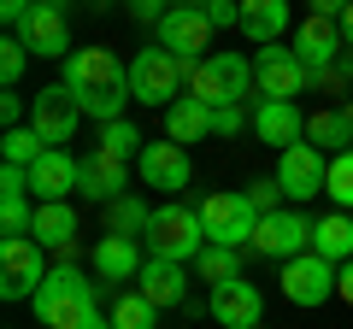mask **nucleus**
<instances>
[{
	"instance_id": "nucleus-1",
	"label": "nucleus",
	"mask_w": 353,
	"mask_h": 329,
	"mask_svg": "<svg viewBox=\"0 0 353 329\" xmlns=\"http://www.w3.org/2000/svg\"><path fill=\"white\" fill-rule=\"evenodd\" d=\"M88 312H101V282H83L77 265H53L36 288V317L48 329H83Z\"/></svg>"
},
{
	"instance_id": "nucleus-2",
	"label": "nucleus",
	"mask_w": 353,
	"mask_h": 329,
	"mask_svg": "<svg viewBox=\"0 0 353 329\" xmlns=\"http://www.w3.org/2000/svg\"><path fill=\"white\" fill-rule=\"evenodd\" d=\"M141 247H148V259H171V265H194V259L206 253V224H201V206H153V224L148 235H141Z\"/></svg>"
},
{
	"instance_id": "nucleus-3",
	"label": "nucleus",
	"mask_w": 353,
	"mask_h": 329,
	"mask_svg": "<svg viewBox=\"0 0 353 329\" xmlns=\"http://www.w3.org/2000/svg\"><path fill=\"white\" fill-rule=\"evenodd\" d=\"M201 106H241L253 94V59H241V53H206L201 65L189 71V89Z\"/></svg>"
},
{
	"instance_id": "nucleus-4",
	"label": "nucleus",
	"mask_w": 353,
	"mask_h": 329,
	"mask_svg": "<svg viewBox=\"0 0 353 329\" xmlns=\"http://www.w3.org/2000/svg\"><path fill=\"white\" fill-rule=\"evenodd\" d=\"M189 71L194 65L189 59H176L171 47H141L136 59H130V94H136L141 106H171V100H183L176 89H189Z\"/></svg>"
},
{
	"instance_id": "nucleus-5",
	"label": "nucleus",
	"mask_w": 353,
	"mask_h": 329,
	"mask_svg": "<svg viewBox=\"0 0 353 329\" xmlns=\"http://www.w3.org/2000/svg\"><path fill=\"white\" fill-rule=\"evenodd\" d=\"M48 247L36 235H0V300H36V288L48 282Z\"/></svg>"
},
{
	"instance_id": "nucleus-6",
	"label": "nucleus",
	"mask_w": 353,
	"mask_h": 329,
	"mask_svg": "<svg viewBox=\"0 0 353 329\" xmlns=\"http://www.w3.org/2000/svg\"><path fill=\"white\" fill-rule=\"evenodd\" d=\"M201 224H206V241H218V247H248L253 229H259V212H253L248 189H218L201 200Z\"/></svg>"
},
{
	"instance_id": "nucleus-7",
	"label": "nucleus",
	"mask_w": 353,
	"mask_h": 329,
	"mask_svg": "<svg viewBox=\"0 0 353 329\" xmlns=\"http://www.w3.org/2000/svg\"><path fill=\"white\" fill-rule=\"evenodd\" d=\"M248 253L277 259V265H289V259L312 253V217H301L294 206H283V212L259 217V229H253V241H248Z\"/></svg>"
},
{
	"instance_id": "nucleus-8",
	"label": "nucleus",
	"mask_w": 353,
	"mask_h": 329,
	"mask_svg": "<svg viewBox=\"0 0 353 329\" xmlns=\"http://www.w3.org/2000/svg\"><path fill=\"white\" fill-rule=\"evenodd\" d=\"M306 83H312V71L301 65V53L294 47H259L253 53V89H259V100H294V94H306Z\"/></svg>"
},
{
	"instance_id": "nucleus-9",
	"label": "nucleus",
	"mask_w": 353,
	"mask_h": 329,
	"mask_svg": "<svg viewBox=\"0 0 353 329\" xmlns=\"http://www.w3.org/2000/svg\"><path fill=\"white\" fill-rule=\"evenodd\" d=\"M83 100H77L65 83H48V89H36V100H30V129H36L48 147H65V141L77 136V124H83Z\"/></svg>"
},
{
	"instance_id": "nucleus-10",
	"label": "nucleus",
	"mask_w": 353,
	"mask_h": 329,
	"mask_svg": "<svg viewBox=\"0 0 353 329\" xmlns=\"http://www.w3.org/2000/svg\"><path fill=\"white\" fill-rule=\"evenodd\" d=\"M71 94H101V89H118L130 83V65L118 59L112 47H71L65 53V76H59Z\"/></svg>"
},
{
	"instance_id": "nucleus-11",
	"label": "nucleus",
	"mask_w": 353,
	"mask_h": 329,
	"mask_svg": "<svg viewBox=\"0 0 353 329\" xmlns=\"http://www.w3.org/2000/svg\"><path fill=\"white\" fill-rule=\"evenodd\" d=\"M277 182L289 200H318L330 182V153H318L312 141H294V147L277 153Z\"/></svg>"
},
{
	"instance_id": "nucleus-12",
	"label": "nucleus",
	"mask_w": 353,
	"mask_h": 329,
	"mask_svg": "<svg viewBox=\"0 0 353 329\" xmlns=\"http://www.w3.org/2000/svg\"><path fill=\"white\" fill-rule=\"evenodd\" d=\"M336 277H341V265H330L318 253H301V259L283 265V300L289 306H324V300H336Z\"/></svg>"
},
{
	"instance_id": "nucleus-13",
	"label": "nucleus",
	"mask_w": 353,
	"mask_h": 329,
	"mask_svg": "<svg viewBox=\"0 0 353 329\" xmlns=\"http://www.w3.org/2000/svg\"><path fill=\"white\" fill-rule=\"evenodd\" d=\"M136 171H141V182L148 189H165V194H183L189 189V177H194V164H189V147L183 141H148L141 147V159H136Z\"/></svg>"
},
{
	"instance_id": "nucleus-14",
	"label": "nucleus",
	"mask_w": 353,
	"mask_h": 329,
	"mask_svg": "<svg viewBox=\"0 0 353 329\" xmlns=\"http://www.w3.org/2000/svg\"><path fill=\"white\" fill-rule=\"evenodd\" d=\"M88 265H94L101 282H112V288H136L141 265H148V247H141L136 235H101L94 253H88Z\"/></svg>"
},
{
	"instance_id": "nucleus-15",
	"label": "nucleus",
	"mask_w": 353,
	"mask_h": 329,
	"mask_svg": "<svg viewBox=\"0 0 353 329\" xmlns=\"http://www.w3.org/2000/svg\"><path fill=\"white\" fill-rule=\"evenodd\" d=\"M206 41H212V24H206L201 6H171V12L159 18V47H171L176 59L201 65L206 59Z\"/></svg>"
},
{
	"instance_id": "nucleus-16",
	"label": "nucleus",
	"mask_w": 353,
	"mask_h": 329,
	"mask_svg": "<svg viewBox=\"0 0 353 329\" xmlns=\"http://www.w3.org/2000/svg\"><path fill=\"white\" fill-rule=\"evenodd\" d=\"M71 12H59V6H48V0H36V12L24 18V24L12 30L18 41H24L36 59H65L71 53V24H65Z\"/></svg>"
},
{
	"instance_id": "nucleus-17",
	"label": "nucleus",
	"mask_w": 353,
	"mask_h": 329,
	"mask_svg": "<svg viewBox=\"0 0 353 329\" xmlns=\"http://www.w3.org/2000/svg\"><path fill=\"white\" fill-rule=\"evenodd\" d=\"M83 189V159L65 147H48L36 164H30V194L36 200H71Z\"/></svg>"
},
{
	"instance_id": "nucleus-18",
	"label": "nucleus",
	"mask_w": 353,
	"mask_h": 329,
	"mask_svg": "<svg viewBox=\"0 0 353 329\" xmlns=\"http://www.w3.org/2000/svg\"><path fill=\"white\" fill-rule=\"evenodd\" d=\"M206 312L218 317V329H259L265 323V294L253 288V282H218L212 300H206Z\"/></svg>"
},
{
	"instance_id": "nucleus-19",
	"label": "nucleus",
	"mask_w": 353,
	"mask_h": 329,
	"mask_svg": "<svg viewBox=\"0 0 353 329\" xmlns=\"http://www.w3.org/2000/svg\"><path fill=\"white\" fill-rule=\"evenodd\" d=\"M341 47H347V41H341V24H336V18H318V12H312L301 30H294V53H301V65H306L312 76H324L330 65L341 59Z\"/></svg>"
},
{
	"instance_id": "nucleus-20",
	"label": "nucleus",
	"mask_w": 353,
	"mask_h": 329,
	"mask_svg": "<svg viewBox=\"0 0 353 329\" xmlns=\"http://www.w3.org/2000/svg\"><path fill=\"white\" fill-rule=\"evenodd\" d=\"M253 136L265 141V147H294V141H306V118L294 100H259L253 106Z\"/></svg>"
},
{
	"instance_id": "nucleus-21",
	"label": "nucleus",
	"mask_w": 353,
	"mask_h": 329,
	"mask_svg": "<svg viewBox=\"0 0 353 329\" xmlns=\"http://www.w3.org/2000/svg\"><path fill=\"white\" fill-rule=\"evenodd\" d=\"M83 200H101V206H112L118 194H130V164L124 159H112V153H83Z\"/></svg>"
},
{
	"instance_id": "nucleus-22",
	"label": "nucleus",
	"mask_w": 353,
	"mask_h": 329,
	"mask_svg": "<svg viewBox=\"0 0 353 329\" xmlns=\"http://www.w3.org/2000/svg\"><path fill=\"white\" fill-rule=\"evenodd\" d=\"M294 24L289 0H241V36L253 41V47H271V41H283V30Z\"/></svg>"
},
{
	"instance_id": "nucleus-23",
	"label": "nucleus",
	"mask_w": 353,
	"mask_h": 329,
	"mask_svg": "<svg viewBox=\"0 0 353 329\" xmlns=\"http://www.w3.org/2000/svg\"><path fill=\"white\" fill-rule=\"evenodd\" d=\"M189 265H171V259H148L141 265V277H136V288L148 294L153 306H183L189 300V277H183Z\"/></svg>"
},
{
	"instance_id": "nucleus-24",
	"label": "nucleus",
	"mask_w": 353,
	"mask_h": 329,
	"mask_svg": "<svg viewBox=\"0 0 353 329\" xmlns=\"http://www.w3.org/2000/svg\"><path fill=\"white\" fill-rule=\"evenodd\" d=\"M165 136L183 141V147H189V141H206V136H212V106H201L194 94L171 100V106H165Z\"/></svg>"
},
{
	"instance_id": "nucleus-25",
	"label": "nucleus",
	"mask_w": 353,
	"mask_h": 329,
	"mask_svg": "<svg viewBox=\"0 0 353 329\" xmlns=\"http://www.w3.org/2000/svg\"><path fill=\"white\" fill-rule=\"evenodd\" d=\"M312 253L330 259V265H347L353 259V217L347 212H324L312 224Z\"/></svg>"
},
{
	"instance_id": "nucleus-26",
	"label": "nucleus",
	"mask_w": 353,
	"mask_h": 329,
	"mask_svg": "<svg viewBox=\"0 0 353 329\" xmlns=\"http://www.w3.org/2000/svg\"><path fill=\"white\" fill-rule=\"evenodd\" d=\"M30 235L48 247V253H59L65 241H77V206L71 200H41L36 206V229Z\"/></svg>"
},
{
	"instance_id": "nucleus-27",
	"label": "nucleus",
	"mask_w": 353,
	"mask_h": 329,
	"mask_svg": "<svg viewBox=\"0 0 353 329\" xmlns=\"http://www.w3.org/2000/svg\"><path fill=\"white\" fill-rule=\"evenodd\" d=\"M306 141H312L318 153H330V159L347 153L353 147V112H347V106H341V112H312V118H306Z\"/></svg>"
},
{
	"instance_id": "nucleus-28",
	"label": "nucleus",
	"mask_w": 353,
	"mask_h": 329,
	"mask_svg": "<svg viewBox=\"0 0 353 329\" xmlns=\"http://www.w3.org/2000/svg\"><path fill=\"white\" fill-rule=\"evenodd\" d=\"M148 224H153V206L141 200V194H118L112 206H106V235H148Z\"/></svg>"
},
{
	"instance_id": "nucleus-29",
	"label": "nucleus",
	"mask_w": 353,
	"mask_h": 329,
	"mask_svg": "<svg viewBox=\"0 0 353 329\" xmlns=\"http://www.w3.org/2000/svg\"><path fill=\"white\" fill-rule=\"evenodd\" d=\"M241 253H248V247H218V241H206V253L194 259V270H201V282H236L241 277Z\"/></svg>"
},
{
	"instance_id": "nucleus-30",
	"label": "nucleus",
	"mask_w": 353,
	"mask_h": 329,
	"mask_svg": "<svg viewBox=\"0 0 353 329\" xmlns=\"http://www.w3.org/2000/svg\"><path fill=\"white\" fill-rule=\"evenodd\" d=\"M153 317H159V306H153L141 288H124L112 300V329H153Z\"/></svg>"
},
{
	"instance_id": "nucleus-31",
	"label": "nucleus",
	"mask_w": 353,
	"mask_h": 329,
	"mask_svg": "<svg viewBox=\"0 0 353 329\" xmlns=\"http://www.w3.org/2000/svg\"><path fill=\"white\" fill-rule=\"evenodd\" d=\"M141 147H148V141H141V129L136 124H124V118H118V124H101V153H112V159H141Z\"/></svg>"
},
{
	"instance_id": "nucleus-32",
	"label": "nucleus",
	"mask_w": 353,
	"mask_h": 329,
	"mask_svg": "<svg viewBox=\"0 0 353 329\" xmlns=\"http://www.w3.org/2000/svg\"><path fill=\"white\" fill-rule=\"evenodd\" d=\"M0 153H6V164H24V171H30V164L48 153V141L24 124V129H6V136H0Z\"/></svg>"
},
{
	"instance_id": "nucleus-33",
	"label": "nucleus",
	"mask_w": 353,
	"mask_h": 329,
	"mask_svg": "<svg viewBox=\"0 0 353 329\" xmlns=\"http://www.w3.org/2000/svg\"><path fill=\"white\" fill-rule=\"evenodd\" d=\"M324 194L336 200V212H353V147L330 159V182H324Z\"/></svg>"
},
{
	"instance_id": "nucleus-34",
	"label": "nucleus",
	"mask_w": 353,
	"mask_h": 329,
	"mask_svg": "<svg viewBox=\"0 0 353 329\" xmlns=\"http://www.w3.org/2000/svg\"><path fill=\"white\" fill-rule=\"evenodd\" d=\"M30 59H36V53H30L18 36H6V41H0V83H6V89H18V83H24V71H30Z\"/></svg>"
},
{
	"instance_id": "nucleus-35",
	"label": "nucleus",
	"mask_w": 353,
	"mask_h": 329,
	"mask_svg": "<svg viewBox=\"0 0 353 329\" xmlns=\"http://www.w3.org/2000/svg\"><path fill=\"white\" fill-rule=\"evenodd\" d=\"M248 200H253V212H259V217H271V212H283L289 194H283L277 177H259V182H248Z\"/></svg>"
},
{
	"instance_id": "nucleus-36",
	"label": "nucleus",
	"mask_w": 353,
	"mask_h": 329,
	"mask_svg": "<svg viewBox=\"0 0 353 329\" xmlns=\"http://www.w3.org/2000/svg\"><path fill=\"white\" fill-rule=\"evenodd\" d=\"M201 12L212 30H230V24L241 30V0H201Z\"/></svg>"
},
{
	"instance_id": "nucleus-37",
	"label": "nucleus",
	"mask_w": 353,
	"mask_h": 329,
	"mask_svg": "<svg viewBox=\"0 0 353 329\" xmlns=\"http://www.w3.org/2000/svg\"><path fill=\"white\" fill-rule=\"evenodd\" d=\"M0 124H6V129H24V124H30V100H24L18 89L0 94Z\"/></svg>"
},
{
	"instance_id": "nucleus-38",
	"label": "nucleus",
	"mask_w": 353,
	"mask_h": 329,
	"mask_svg": "<svg viewBox=\"0 0 353 329\" xmlns=\"http://www.w3.org/2000/svg\"><path fill=\"white\" fill-rule=\"evenodd\" d=\"M241 124H253V118L241 112V106H212V136H218V141H230Z\"/></svg>"
},
{
	"instance_id": "nucleus-39",
	"label": "nucleus",
	"mask_w": 353,
	"mask_h": 329,
	"mask_svg": "<svg viewBox=\"0 0 353 329\" xmlns=\"http://www.w3.org/2000/svg\"><path fill=\"white\" fill-rule=\"evenodd\" d=\"M171 6H176V0H130V18H136V24H153V30H159V18L171 12Z\"/></svg>"
},
{
	"instance_id": "nucleus-40",
	"label": "nucleus",
	"mask_w": 353,
	"mask_h": 329,
	"mask_svg": "<svg viewBox=\"0 0 353 329\" xmlns=\"http://www.w3.org/2000/svg\"><path fill=\"white\" fill-rule=\"evenodd\" d=\"M30 12H36V0H0V18H6V24H12V30L24 24Z\"/></svg>"
},
{
	"instance_id": "nucleus-41",
	"label": "nucleus",
	"mask_w": 353,
	"mask_h": 329,
	"mask_svg": "<svg viewBox=\"0 0 353 329\" xmlns=\"http://www.w3.org/2000/svg\"><path fill=\"white\" fill-rule=\"evenodd\" d=\"M306 6H312L318 18H341V12H347V6H353V0H306Z\"/></svg>"
},
{
	"instance_id": "nucleus-42",
	"label": "nucleus",
	"mask_w": 353,
	"mask_h": 329,
	"mask_svg": "<svg viewBox=\"0 0 353 329\" xmlns=\"http://www.w3.org/2000/svg\"><path fill=\"white\" fill-rule=\"evenodd\" d=\"M336 300H347V306H353V259L341 265V277H336Z\"/></svg>"
},
{
	"instance_id": "nucleus-43",
	"label": "nucleus",
	"mask_w": 353,
	"mask_h": 329,
	"mask_svg": "<svg viewBox=\"0 0 353 329\" xmlns=\"http://www.w3.org/2000/svg\"><path fill=\"white\" fill-rule=\"evenodd\" d=\"M336 24H341V41H347V47H353V6H347V12L336 18Z\"/></svg>"
},
{
	"instance_id": "nucleus-44",
	"label": "nucleus",
	"mask_w": 353,
	"mask_h": 329,
	"mask_svg": "<svg viewBox=\"0 0 353 329\" xmlns=\"http://www.w3.org/2000/svg\"><path fill=\"white\" fill-rule=\"evenodd\" d=\"M176 6H201V0H176Z\"/></svg>"
},
{
	"instance_id": "nucleus-45",
	"label": "nucleus",
	"mask_w": 353,
	"mask_h": 329,
	"mask_svg": "<svg viewBox=\"0 0 353 329\" xmlns=\"http://www.w3.org/2000/svg\"><path fill=\"white\" fill-rule=\"evenodd\" d=\"M347 112H353V100H347Z\"/></svg>"
},
{
	"instance_id": "nucleus-46",
	"label": "nucleus",
	"mask_w": 353,
	"mask_h": 329,
	"mask_svg": "<svg viewBox=\"0 0 353 329\" xmlns=\"http://www.w3.org/2000/svg\"><path fill=\"white\" fill-rule=\"evenodd\" d=\"M259 329H265V323H259Z\"/></svg>"
}]
</instances>
